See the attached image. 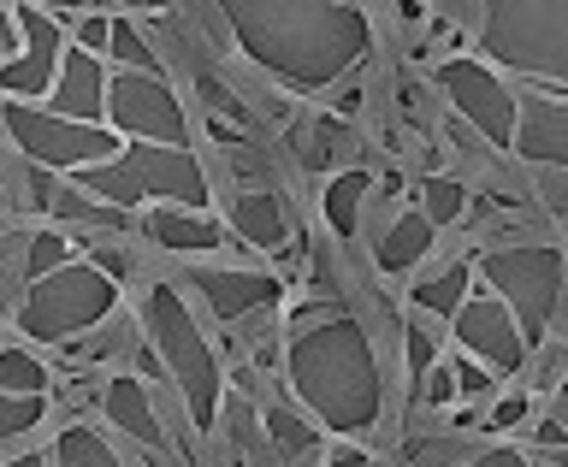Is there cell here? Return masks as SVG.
I'll return each mask as SVG.
<instances>
[{
	"label": "cell",
	"instance_id": "cell-16",
	"mask_svg": "<svg viewBox=\"0 0 568 467\" xmlns=\"http://www.w3.org/2000/svg\"><path fill=\"white\" fill-rule=\"evenodd\" d=\"M468 284H474V255H462V261L444 266L438 278H420V284H415V308L450 319V314L462 308V296H468Z\"/></svg>",
	"mask_w": 568,
	"mask_h": 467
},
{
	"label": "cell",
	"instance_id": "cell-12",
	"mask_svg": "<svg viewBox=\"0 0 568 467\" xmlns=\"http://www.w3.org/2000/svg\"><path fill=\"white\" fill-rule=\"evenodd\" d=\"M136 231H149L160 248H172V255H213V248H225V225L207 220L202 207H178V202H154L136 213Z\"/></svg>",
	"mask_w": 568,
	"mask_h": 467
},
{
	"label": "cell",
	"instance_id": "cell-5",
	"mask_svg": "<svg viewBox=\"0 0 568 467\" xmlns=\"http://www.w3.org/2000/svg\"><path fill=\"white\" fill-rule=\"evenodd\" d=\"M474 273L486 284H497V296L521 319L527 349H539L550 319L562 308V296H568V255L562 248L557 243H486L474 255Z\"/></svg>",
	"mask_w": 568,
	"mask_h": 467
},
{
	"label": "cell",
	"instance_id": "cell-11",
	"mask_svg": "<svg viewBox=\"0 0 568 467\" xmlns=\"http://www.w3.org/2000/svg\"><path fill=\"white\" fill-rule=\"evenodd\" d=\"M190 284H195V296L207 302V314L225 319V326H237V319L273 308V302L284 296L278 273H248V266H195Z\"/></svg>",
	"mask_w": 568,
	"mask_h": 467
},
{
	"label": "cell",
	"instance_id": "cell-3",
	"mask_svg": "<svg viewBox=\"0 0 568 467\" xmlns=\"http://www.w3.org/2000/svg\"><path fill=\"white\" fill-rule=\"evenodd\" d=\"M142 326H149V344L166 367V379L184 397L190 433H213L220 426V403H225V379H220V355H213L207 332L190 319V302L178 284H149V302H142Z\"/></svg>",
	"mask_w": 568,
	"mask_h": 467
},
{
	"label": "cell",
	"instance_id": "cell-20",
	"mask_svg": "<svg viewBox=\"0 0 568 467\" xmlns=\"http://www.w3.org/2000/svg\"><path fill=\"white\" fill-rule=\"evenodd\" d=\"M48 420V390H36V397H24V390H0V444L24 438L30 426Z\"/></svg>",
	"mask_w": 568,
	"mask_h": 467
},
{
	"label": "cell",
	"instance_id": "cell-21",
	"mask_svg": "<svg viewBox=\"0 0 568 467\" xmlns=\"http://www.w3.org/2000/svg\"><path fill=\"white\" fill-rule=\"evenodd\" d=\"M420 213L433 225H456L462 213H468V190H462L456 177H420Z\"/></svg>",
	"mask_w": 568,
	"mask_h": 467
},
{
	"label": "cell",
	"instance_id": "cell-1",
	"mask_svg": "<svg viewBox=\"0 0 568 467\" xmlns=\"http://www.w3.org/2000/svg\"><path fill=\"white\" fill-rule=\"evenodd\" d=\"M243 53L296 89L349 78L367 53V12L349 0H220Z\"/></svg>",
	"mask_w": 568,
	"mask_h": 467
},
{
	"label": "cell",
	"instance_id": "cell-9",
	"mask_svg": "<svg viewBox=\"0 0 568 467\" xmlns=\"http://www.w3.org/2000/svg\"><path fill=\"white\" fill-rule=\"evenodd\" d=\"M18 18V35H24V48L12 53V60H0V95L12 101H42L48 95V78H53V60L65 53V30L48 18V7H12Z\"/></svg>",
	"mask_w": 568,
	"mask_h": 467
},
{
	"label": "cell",
	"instance_id": "cell-6",
	"mask_svg": "<svg viewBox=\"0 0 568 467\" xmlns=\"http://www.w3.org/2000/svg\"><path fill=\"white\" fill-rule=\"evenodd\" d=\"M119 308V278L101 273L95 261H60L42 278H24V302H18V332L36 344H65V337L89 332L95 319Z\"/></svg>",
	"mask_w": 568,
	"mask_h": 467
},
{
	"label": "cell",
	"instance_id": "cell-14",
	"mask_svg": "<svg viewBox=\"0 0 568 467\" xmlns=\"http://www.w3.org/2000/svg\"><path fill=\"white\" fill-rule=\"evenodd\" d=\"M225 225L237 231L243 243L266 248V255H284L296 243V225H291V207H284L278 190H237L225 207Z\"/></svg>",
	"mask_w": 568,
	"mask_h": 467
},
{
	"label": "cell",
	"instance_id": "cell-25",
	"mask_svg": "<svg viewBox=\"0 0 568 467\" xmlns=\"http://www.w3.org/2000/svg\"><path fill=\"white\" fill-rule=\"evenodd\" d=\"M486 450H474V444H450V438H415L403 444V461H479Z\"/></svg>",
	"mask_w": 568,
	"mask_h": 467
},
{
	"label": "cell",
	"instance_id": "cell-26",
	"mask_svg": "<svg viewBox=\"0 0 568 467\" xmlns=\"http://www.w3.org/2000/svg\"><path fill=\"white\" fill-rule=\"evenodd\" d=\"M450 367H456V397H486V390H491V379H497V373H491V367H479L468 349H462Z\"/></svg>",
	"mask_w": 568,
	"mask_h": 467
},
{
	"label": "cell",
	"instance_id": "cell-8",
	"mask_svg": "<svg viewBox=\"0 0 568 467\" xmlns=\"http://www.w3.org/2000/svg\"><path fill=\"white\" fill-rule=\"evenodd\" d=\"M438 89L450 95V106L486 142H497V149L515 142V89H504L479 60H444L438 65Z\"/></svg>",
	"mask_w": 568,
	"mask_h": 467
},
{
	"label": "cell",
	"instance_id": "cell-27",
	"mask_svg": "<svg viewBox=\"0 0 568 467\" xmlns=\"http://www.w3.org/2000/svg\"><path fill=\"white\" fill-rule=\"evenodd\" d=\"M420 403H426V408H450V403H456V367H450V362H438L433 373H426Z\"/></svg>",
	"mask_w": 568,
	"mask_h": 467
},
{
	"label": "cell",
	"instance_id": "cell-15",
	"mask_svg": "<svg viewBox=\"0 0 568 467\" xmlns=\"http://www.w3.org/2000/svg\"><path fill=\"white\" fill-rule=\"evenodd\" d=\"M433 243H438V225L426 220L420 207H408V213H397V220L385 225V237L373 243V255H379V273H415Z\"/></svg>",
	"mask_w": 568,
	"mask_h": 467
},
{
	"label": "cell",
	"instance_id": "cell-19",
	"mask_svg": "<svg viewBox=\"0 0 568 467\" xmlns=\"http://www.w3.org/2000/svg\"><path fill=\"white\" fill-rule=\"evenodd\" d=\"M48 461H60V467H78V461H101V467H113L119 461V450L106 444L95 426H65L60 433V444L48 450Z\"/></svg>",
	"mask_w": 568,
	"mask_h": 467
},
{
	"label": "cell",
	"instance_id": "cell-13",
	"mask_svg": "<svg viewBox=\"0 0 568 467\" xmlns=\"http://www.w3.org/2000/svg\"><path fill=\"white\" fill-rule=\"evenodd\" d=\"M101 420L119 426L124 438H136L149 456H184V450H172V444H166V426L154 420L149 390H142V379H131V373L106 379V390H101Z\"/></svg>",
	"mask_w": 568,
	"mask_h": 467
},
{
	"label": "cell",
	"instance_id": "cell-24",
	"mask_svg": "<svg viewBox=\"0 0 568 467\" xmlns=\"http://www.w3.org/2000/svg\"><path fill=\"white\" fill-rule=\"evenodd\" d=\"M344 149H349V124L344 119H320L314 124V142L302 149V160H308V166H326V160L344 154Z\"/></svg>",
	"mask_w": 568,
	"mask_h": 467
},
{
	"label": "cell",
	"instance_id": "cell-29",
	"mask_svg": "<svg viewBox=\"0 0 568 467\" xmlns=\"http://www.w3.org/2000/svg\"><path fill=\"white\" fill-rule=\"evenodd\" d=\"M433 337H426V326H408V367H415V373H426V367H433Z\"/></svg>",
	"mask_w": 568,
	"mask_h": 467
},
{
	"label": "cell",
	"instance_id": "cell-22",
	"mask_svg": "<svg viewBox=\"0 0 568 467\" xmlns=\"http://www.w3.org/2000/svg\"><path fill=\"white\" fill-rule=\"evenodd\" d=\"M0 390H24V397H36V390H48V367L36 362L30 349H0Z\"/></svg>",
	"mask_w": 568,
	"mask_h": 467
},
{
	"label": "cell",
	"instance_id": "cell-7",
	"mask_svg": "<svg viewBox=\"0 0 568 467\" xmlns=\"http://www.w3.org/2000/svg\"><path fill=\"white\" fill-rule=\"evenodd\" d=\"M456 326V344L474 355L479 367H491L497 379H515L527 367V337H521V319L509 314L504 296H462V308L450 314Z\"/></svg>",
	"mask_w": 568,
	"mask_h": 467
},
{
	"label": "cell",
	"instance_id": "cell-28",
	"mask_svg": "<svg viewBox=\"0 0 568 467\" xmlns=\"http://www.w3.org/2000/svg\"><path fill=\"white\" fill-rule=\"evenodd\" d=\"M521 420H527V390H515V397L497 403V415H491L486 433H521Z\"/></svg>",
	"mask_w": 568,
	"mask_h": 467
},
{
	"label": "cell",
	"instance_id": "cell-23",
	"mask_svg": "<svg viewBox=\"0 0 568 467\" xmlns=\"http://www.w3.org/2000/svg\"><path fill=\"white\" fill-rule=\"evenodd\" d=\"M71 255H78V248H71L65 231H36L30 248H24V278H42V273H53V266L71 261Z\"/></svg>",
	"mask_w": 568,
	"mask_h": 467
},
{
	"label": "cell",
	"instance_id": "cell-4",
	"mask_svg": "<svg viewBox=\"0 0 568 467\" xmlns=\"http://www.w3.org/2000/svg\"><path fill=\"white\" fill-rule=\"evenodd\" d=\"M486 48L527 89H568V0H486Z\"/></svg>",
	"mask_w": 568,
	"mask_h": 467
},
{
	"label": "cell",
	"instance_id": "cell-10",
	"mask_svg": "<svg viewBox=\"0 0 568 467\" xmlns=\"http://www.w3.org/2000/svg\"><path fill=\"white\" fill-rule=\"evenodd\" d=\"M521 160H532L539 172H568V101L557 89H527L515 95V142Z\"/></svg>",
	"mask_w": 568,
	"mask_h": 467
},
{
	"label": "cell",
	"instance_id": "cell-33",
	"mask_svg": "<svg viewBox=\"0 0 568 467\" xmlns=\"http://www.w3.org/2000/svg\"><path fill=\"white\" fill-rule=\"evenodd\" d=\"M36 7H53V12H83L89 0H36Z\"/></svg>",
	"mask_w": 568,
	"mask_h": 467
},
{
	"label": "cell",
	"instance_id": "cell-31",
	"mask_svg": "<svg viewBox=\"0 0 568 467\" xmlns=\"http://www.w3.org/2000/svg\"><path fill=\"white\" fill-rule=\"evenodd\" d=\"M545 207L568 213V172H545Z\"/></svg>",
	"mask_w": 568,
	"mask_h": 467
},
{
	"label": "cell",
	"instance_id": "cell-17",
	"mask_svg": "<svg viewBox=\"0 0 568 467\" xmlns=\"http://www.w3.org/2000/svg\"><path fill=\"white\" fill-rule=\"evenodd\" d=\"M261 433H266V456H284V461L314 456V426L302 420L296 408H284V403H273L261 415Z\"/></svg>",
	"mask_w": 568,
	"mask_h": 467
},
{
	"label": "cell",
	"instance_id": "cell-32",
	"mask_svg": "<svg viewBox=\"0 0 568 467\" xmlns=\"http://www.w3.org/2000/svg\"><path fill=\"white\" fill-rule=\"evenodd\" d=\"M12 35H18V18H12V7L0 0V60L12 53Z\"/></svg>",
	"mask_w": 568,
	"mask_h": 467
},
{
	"label": "cell",
	"instance_id": "cell-30",
	"mask_svg": "<svg viewBox=\"0 0 568 467\" xmlns=\"http://www.w3.org/2000/svg\"><path fill=\"white\" fill-rule=\"evenodd\" d=\"M202 95H207V106H213V113H237V119H243V101L231 95L225 83H213V78H202Z\"/></svg>",
	"mask_w": 568,
	"mask_h": 467
},
{
	"label": "cell",
	"instance_id": "cell-18",
	"mask_svg": "<svg viewBox=\"0 0 568 467\" xmlns=\"http://www.w3.org/2000/svg\"><path fill=\"white\" fill-rule=\"evenodd\" d=\"M362 202H367V172H337L332 184H326V220H332V237H355Z\"/></svg>",
	"mask_w": 568,
	"mask_h": 467
},
{
	"label": "cell",
	"instance_id": "cell-2",
	"mask_svg": "<svg viewBox=\"0 0 568 467\" xmlns=\"http://www.w3.org/2000/svg\"><path fill=\"white\" fill-rule=\"evenodd\" d=\"M284 373H291L296 403L308 408L332 438L373 433V420H379V408H385L379 355H373L367 332L355 326L344 308L302 319L296 337H291V355H284Z\"/></svg>",
	"mask_w": 568,
	"mask_h": 467
}]
</instances>
